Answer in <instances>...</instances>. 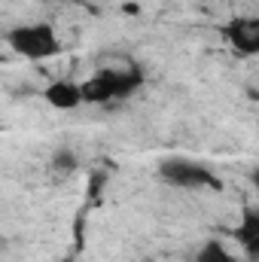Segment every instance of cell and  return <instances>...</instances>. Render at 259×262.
<instances>
[{
  "instance_id": "obj_1",
  "label": "cell",
  "mask_w": 259,
  "mask_h": 262,
  "mask_svg": "<svg viewBox=\"0 0 259 262\" xmlns=\"http://www.w3.org/2000/svg\"><path fill=\"white\" fill-rule=\"evenodd\" d=\"M140 85H143V70L137 64L104 67V70H98V73H92L89 79L79 82V89H82V104H98V107L128 101Z\"/></svg>"
},
{
  "instance_id": "obj_2",
  "label": "cell",
  "mask_w": 259,
  "mask_h": 262,
  "mask_svg": "<svg viewBox=\"0 0 259 262\" xmlns=\"http://www.w3.org/2000/svg\"><path fill=\"white\" fill-rule=\"evenodd\" d=\"M6 46L25 61H46L61 52V40L49 21H28L6 31Z\"/></svg>"
},
{
  "instance_id": "obj_3",
  "label": "cell",
  "mask_w": 259,
  "mask_h": 262,
  "mask_svg": "<svg viewBox=\"0 0 259 262\" xmlns=\"http://www.w3.org/2000/svg\"><path fill=\"white\" fill-rule=\"evenodd\" d=\"M159 180L174 189H223L220 177L207 165L192 162V159H180V156L159 162Z\"/></svg>"
},
{
  "instance_id": "obj_4",
  "label": "cell",
  "mask_w": 259,
  "mask_h": 262,
  "mask_svg": "<svg viewBox=\"0 0 259 262\" xmlns=\"http://www.w3.org/2000/svg\"><path fill=\"white\" fill-rule=\"evenodd\" d=\"M223 40L238 55H256L259 52V18L253 15H235L223 25Z\"/></svg>"
},
{
  "instance_id": "obj_5",
  "label": "cell",
  "mask_w": 259,
  "mask_h": 262,
  "mask_svg": "<svg viewBox=\"0 0 259 262\" xmlns=\"http://www.w3.org/2000/svg\"><path fill=\"white\" fill-rule=\"evenodd\" d=\"M43 101L52 107V110H61V113H70V110H79L82 107V89L79 82H70V79H55L43 89Z\"/></svg>"
},
{
  "instance_id": "obj_6",
  "label": "cell",
  "mask_w": 259,
  "mask_h": 262,
  "mask_svg": "<svg viewBox=\"0 0 259 262\" xmlns=\"http://www.w3.org/2000/svg\"><path fill=\"white\" fill-rule=\"evenodd\" d=\"M235 241L241 244V250L247 253V259L259 256V210L256 207H244L241 223L235 229Z\"/></svg>"
},
{
  "instance_id": "obj_7",
  "label": "cell",
  "mask_w": 259,
  "mask_h": 262,
  "mask_svg": "<svg viewBox=\"0 0 259 262\" xmlns=\"http://www.w3.org/2000/svg\"><path fill=\"white\" fill-rule=\"evenodd\" d=\"M195 262H241L223 241H204L201 247H198V253H195Z\"/></svg>"
},
{
  "instance_id": "obj_8",
  "label": "cell",
  "mask_w": 259,
  "mask_h": 262,
  "mask_svg": "<svg viewBox=\"0 0 259 262\" xmlns=\"http://www.w3.org/2000/svg\"><path fill=\"white\" fill-rule=\"evenodd\" d=\"M55 165H58V168H67V171H73V165H76V162H73V156H70V152H55Z\"/></svg>"
},
{
  "instance_id": "obj_9",
  "label": "cell",
  "mask_w": 259,
  "mask_h": 262,
  "mask_svg": "<svg viewBox=\"0 0 259 262\" xmlns=\"http://www.w3.org/2000/svg\"><path fill=\"white\" fill-rule=\"evenodd\" d=\"M58 3H82V0H58Z\"/></svg>"
},
{
  "instance_id": "obj_10",
  "label": "cell",
  "mask_w": 259,
  "mask_h": 262,
  "mask_svg": "<svg viewBox=\"0 0 259 262\" xmlns=\"http://www.w3.org/2000/svg\"><path fill=\"white\" fill-rule=\"evenodd\" d=\"M61 262H73V259H61Z\"/></svg>"
}]
</instances>
